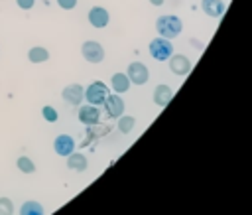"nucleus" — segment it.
Masks as SVG:
<instances>
[{
  "label": "nucleus",
  "instance_id": "obj_8",
  "mask_svg": "<svg viewBox=\"0 0 252 215\" xmlns=\"http://www.w3.org/2000/svg\"><path fill=\"white\" fill-rule=\"evenodd\" d=\"M169 69H171V73H175V75H187L189 71H191V61H189V57L187 55H181V53H173L171 57H169Z\"/></svg>",
  "mask_w": 252,
  "mask_h": 215
},
{
  "label": "nucleus",
  "instance_id": "obj_2",
  "mask_svg": "<svg viewBox=\"0 0 252 215\" xmlns=\"http://www.w3.org/2000/svg\"><path fill=\"white\" fill-rule=\"evenodd\" d=\"M150 55L156 59V61H165L173 55V45L167 37H156L150 41Z\"/></svg>",
  "mask_w": 252,
  "mask_h": 215
},
{
  "label": "nucleus",
  "instance_id": "obj_18",
  "mask_svg": "<svg viewBox=\"0 0 252 215\" xmlns=\"http://www.w3.org/2000/svg\"><path fill=\"white\" fill-rule=\"evenodd\" d=\"M22 213H24V215H41V213H43V207H41V203H37V201H26V203L22 205Z\"/></svg>",
  "mask_w": 252,
  "mask_h": 215
},
{
  "label": "nucleus",
  "instance_id": "obj_21",
  "mask_svg": "<svg viewBox=\"0 0 252 215\" xmlns=\"http://www.w3.org/2000/svg\"><path fill=\"white\" fill-rule=\"evenodd\" d=\"M14 211V203L8 197H0V213H12Z\"/></svg>",
  "mask_w": 252,
  "mask_h": 215
},
{
  "label": "nucleus",
  "instance_id": "obj_12",
  "mask_svg": "<svg viewBox=\"0 0 252 215\" xmlns=\"http://www.w3.org/2000/svg\"><path fill=\"white\" fill-rule=\"evenodd\" d=\"M201 8L209 18H220L224 14V2L222 0H201Z\"/></svg>",
  "mask_w": 252,
  "mask_h": 215
},
{
  "label": "nucleus",
  "instance_id": "obj_5",
  "mask_svg": "<svg viewBox=\"0 0 252 215\" xmlns=\"http://www.w3.org/2000/svg\"><path fill=\"white\" fill-rule=\"evenodd\" d=\"M126 75H128L130 83H134V85H144V83H148V79H150V71H148V67H146L142 61H132V63L128 65Z\"/></svg>",
  "mask_w": 252,
  "mask_h": 215
},
{
  "label": "nucleus",
  "instance_id": "obj_9",
  "mask_svg": "<svg viewBox=\"0 0 252 215\" xmlns=\"http://www.w3.org/2000/svg\"><path fill=\"white\" fill-rule=\"evenodd\" d=\"M53 150H55V154L67 158L71 152H75V140L69 134H59L53 142Z\"/></svg>",
  "mask_w": 252,
  "mask_h": 215
},
{
  "label": "nucleus",
  "instance_id": "obj_20",
  "mask_svg": "<svg viewBox=\"0 0 252 215\" xmlns=\"http://www.w3.org/2000/svg\"><path fill=\"white\" fill-rule=\"evenodd\" d=\"M41 116L47 120V122H55L59 116H57V110L53 108V107H49V105H45L43 108H41Z\"/></svg>",
  "mask_w": 252,
  "mask_h": 215
},
{
  "label": "nucleus",
  "instance_id": "obj_19",
  "mask_svg": "<svg viewBox=\"0 0 252 215\" xmlns=\"http://www.w3.org/2000/svg\"><path fill=\"white\" fill-rule=\"evenodd\" d=\"M16 164H18V170L24 172V174H33V172H35V164H33L28 156H20Z\"/></svg>",
  "mask_w": 252,
  "mask_h": 215
},
{
  "label": "nucleus",
  "instance_id": "obj_24",
  "mask_svg": "<svg viewBox=\"0 0 252 215\" xmlns=\"http://www.w3.org/2000/svg\"><path fill=\"white\" fill-rule=\"evenodd\" d=\"M150 2H152L154 6H161V4H163V0H150Z\"/></svg>",
  "mask_w": 252,
  "mask_h": 215
},
{
  "label": "nucleus",
  "instance_id": "obj_11",
  "mask_svg": "<svg viewBox=\"0 0 252 215\" xmlns=\"http://www.w3.org/2000/svg\"><path fill=\"white\" fill-rule=\"evenodd\" d=\"M79 120L87 126H93V124H98L100 120V110L96 105H87V107H81L79 108Z\"/></svg>",
  "mask_w": 252,
  "mask_h": 215
},
{
  "label": "nucleus",
  "instance_id": "obj_6",
  "mask_svg": "<svg viewBox=\"0 0 252 215\" xmlns=\"http://www.w3.org/2000/svg\"><path fill=\"white\" fill-rule=\"evenodd\" d=\"M61 97H63L65 103L77 107V105H81V101L85 99V89H83L79 83H71V85H67V87L61 91Z\"/></svg>",
  "mask_w": 252,
  "mask_h": 215
},
{
  "label": "nucleus",
  "instance_id": "obj_13",
  "mask_svg": "<svg viewBox=\"0 0 252 215\" xmlns=\"http://www.w3.org/2000/svg\"><path fill=\"white\" fill-rule=\"evenodd\" d=\"M173 99V89L167 87V85H158L156 91H154V101L158 107H167L169 101Z\"/></svg>",
  "mask_w": 252,
  "mask_h": 215
},
{
  "label": "nucleus",
  "instance_id": "obj_1",
  "mask_svg": "<svg viewBox=\"0 0 252 215\" xmlns=\"http://www.w3.org/2000/svg\"><path fill=\"white\" fill-rule=\"evenodd\" d=\"M156 30H158V34H159L161 37L171 39V37H177V36L181 34L183 22H181V18H177V16H173V14H165V16H159V18H158Z\"/></svg>",
  "mask_w": 252,
  "mask_h": 215
},
{
  "label": "nucleus",
  "instance_id": "obj_23",
  "mask_svg": "<svg viewBox=\"0 0 252 215\" xmlns=\"http://www.w3.org/2000/svg\"><path fill=\"white\" fill-rule=\"evenodd\" d=\"M16 4H18L22 10H30V8H33L35 0H16Z\"/></svg>",
  "mask_w": 252,
  "mask_h": 215
},
{
  "label": "nucleus",
  "instance_id": "obj_14",
  "mask_svg": "<svg viewBox=\"0 0 252 215\" xmlns=\"http://www.w3.org/2000/svg\"><path fill=\"white\" fill-rule=\"evenodd\" d=\"M67 166H69V170H73V172H85L87 166H89V162H87V156H85V154H81V152H71V154L67 156Z\"/></svg>",
  "mask_w": 252,
  "mask_h": 215
},
{
  "label": "nucleus",
  "instance_id": "obj_3",
  "mask_svg": "<svg viewBox=\"0 0 252 215\" xmlns=\"http://www.w3.org/2000/svg\"><path fill=\"white\" fill-rule=\"evenodd\" d=\"M106 97H108V87L102 81H93L85 91V99H87L89 105H96L98 107V105L104 103Z\"/></svg>",
  "mask_w": 252,
  "mask_h": 215
},
{
  "label": "nucleus",
  "instance_id": "obj_4",
  "mask_svg": "<svg viewBox=\"0 0 252 215\" xmlns=\"http://www.w3.org/2000/svg\"><path fill=\"white\" fill-rule=\"evenodd\" d=\"M81 53H83V57H85L89 63H100V61L104 59V47H102L98 41H94V39L85 41V43L81 45Z\"/></svg>",
  "mask_w": 252,
  "mask_h": 215
},
{
  "label": "nucleus",
  "instance_id": "obj_10",
  "mask_svg": "<svg viewBox=\"0 0 252 215\" xmlns=\"http://www.w3.org/2000/svg\"><path fill=\"white\" fill-rule=\"evenodd\" d=\"M89 22L93 28H106L110 22V16L102 6H93L89 10Z\"/></svg>",
  "mask_w": 252,
  "mask_h": 215
},
{
  "label": "nucleus",
  "instance_id": "obj_7",
  "mask_svg": "<svg viewBox=\"0 0 252 215\" xmlns=\"http://www.w3.org/2000/svg\"><path fill=\"white\" fill-rule=\"evenodd\" d=\"M102 105H104V110H106V114H108L110 118H118L120 114H124V101L120 99L118 93L108 95Z\"/></svg>",
  "mask_w": 252,
  "mask_h": 215
},
{
  "label": "nucleus",
  "instance_id": "obj_17",
  "mask_svg": "<svg viewBox=\"0 0 252 215\" xmlns=\"http://www.w3.org/2000/svg\"><path fill=\"white\" fill-rule=\"evenodd\" d=\"M134 126H136V118H134V116H124V114L118 116V130H120L122 134L132 132Z\"/></svg>",
  "mask_w": 252,
  "mask_h": 215
},
{
  "label": "nucleus",
  "instance_id": "obj_22",
  "mask_svg": "<svg viewBox=\"0 0 252 215\" xmlns=\"http://www.w3.org/2000/svg\"><path fill=\"white\" fill-rule=\"evenodd\" d=\"M57 4L63 8V10H73L77 6V0H57Z\"/></svg>",
  "mask_w": 252,
  "mask_h": 215
},
{
  "label": "nucleus",
  "instance_id": "obj_16",
  "mask_svg": "<svg viewBox=\"0 0 252 215\" xmlns=\"http://www.w3.org/2000/svg\"><path fill=\"white\" fill-rule=\"evenodd\" d=\"M28 59H30L32 63H43V61L49 59V51H47L45 47H41V45H35V47H32V49L28 51Z\"/></svg>",
  "mask_w": 252,
  "mask_h": 215
},
{
  "label": "nucleus",
  "instance_id": "obj_15",
  "mask_svg": "<svg viewBox=\"0 0 252 215\" xmlns=\"http://www.w3.org/2000/svg\"><path fill=\"white\" fill-rule=\"evenodd\" d=\"M110 85H112V89H114V93H118V95H122V93H126L128 89H130V79H128V75L126 73H114L112 75V79H110Z\"/></svg>",
  "mask_w": 252,
  "mask_h": 215
}]
</instances>
